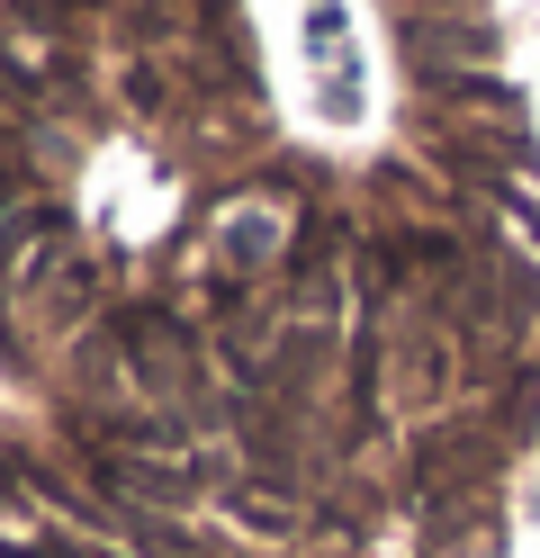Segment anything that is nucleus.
Instances as JSON below:
<instances>
[{
  "label": "nucleus",
  "instance_id": "nucleus-1",
  "mask_svg": "<svg viewBox=\"0 0 540 558\" xmlns=\"http://www.w3.org/2000/svg\"><path fill=\"white\" fill-rule=\"evenodd\" d=\"M99 486H118V496H135V505H180L190 496V460H180V450H118V441H99Z\"/></svg>",
  "mask_w": 540,
  "mask_h": 558
},
{
  "label": "nucleus",
  "instance_id": "nucleus-2",
  "mask_svg": "<svg viewBox=\"0 0 540 558\" xmlns=\"http://www.w3.org/2000/svg\"><path fill=\"white\" fill-rule=\"evenodd\" d=\"M118 352L135 369H154V378H190V333H180V316H163V306H118Z\"/></svg>",
  "mask_w": 540,
  "mask_h": 558
},
{
  "label": "nucleus",
  "instance_id": "nucleus-3",
  "mask_svg": "<svg viewBox=\"0 0 540 558\" xmlns=\"http://www.w3.org/2000/svg\"><path fill=\"white\" fill-rule=\"evenodd\" d=\"M406 46H415L423 73H459V82H468V63H487V54H495V27H487V19H468V10H451V19H423Z\"/></svg>",
  "mask_w": 540,
  "mask_h": 558
},
{
  "label": "nucleus",
  "instance_id": "nucleus-4",
  "mask_svg": "<svg viewBox=\"0 0 540 558\" xmlns=\"http://www.w3.org/2000/svg\"><path fill=\"white\" fill-rule=\"evenodd\" d=\"M451 126L468 135V145L495 135V145L514 154V145H523V99L504 90V82H459V90H451Z\"/></svg>",
  "mask_w": 540,
  "mask_h": 558
},
{
  "label": "nucleus",
  "instance_id": "nucleus-5",
  "mask_svg": "<svg viewBox=\"0 0 540 558\" xmlns=\"http://www.w3.org/2000/svg\"><path fill=\"white\" fill-rule=\"evenodd\" d=\"M27 10H36V19H55V10H63V0H27Z\"/></svg>",
  "mask_w": 540,
  "mask_h": 558
}]
</instances>
